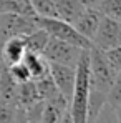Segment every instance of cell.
<instances>
[{
	"instance_id": "cell-1",
	"label": "cell",
	"mask_w": 121,
	"mask_h": 123,
	"mask_svg": "<svg viewBox=\"0 0 121 123\" xmlns=\"http://www.w3.org/2000/svg\"><path fill=\"white\" fill-rule=\"evenodd\" d=\"M90 50V48H88ZM83 50L75 67V85L70 100V117L71 122L83 123L86 122V106L90 97V53Z\"/></svg>"
},
{
	"instance_id": "cell-2",
	"label": "cell",
	"mask_w": 121,
	"mask_h": 123,
	"mask_svg": "<svg viewBox=\"0 0 121 123\" xmlns=\"http://www.w3.org/2000/svg\"><path fill=\"white\" fill-rule=\"evenodd\" d=\"M37 25L41 27L43 30H46V33L53 38H58V40L68 42L71 45H76L80 48H91L93 43L85 38L80 32L73 27L71 22H66L60 18V17H35Z\"/></svg>"
},
{
	"instance_id": "cell-3",
	"label": "cell",
	"mask_w": 121,
	"mask_h": 123,
	"mask_svg": "<svg viewBox=\"0 0 121 123\" xmlns=\"http://www.w3.org/2000/svg\"><path fill=\"white\" fill-rule=\"evenodd\" d=\"M88 53H90V85L91 88L108 95L111 83L116 77V72L111 68L103 50L91 47Z\"/></svg>"
},
{
	"instance_id": "cell-4",
	"label": "cell",
	"mask_w": 121,
	"mask_h": 123,
	"mask_svg": "<svg viewBox=\"0 0 121 123\" xmlns=\"http://www.w3.org/2000/svg\"><path fill=\"white\" fill-rule=\"evenodd\" d=\"M86 48H80L76 45H71L68 42L58 40L50 37L41 55L48 62H55V63H63V65H70V67H76L78 58H80L81 52Z\"/></svg>"
},
{
	"instance_id": "cell-5",
	"label": "cell",
	"mask_w": 121,
	"mask_h": 123,
	"mask_svg": "<svg viewBox=\"0 0 121 123\" xmlns=\"http://www.w3.org/2000/svg\"><path fill=\"white\" fill-rule=\"evenodd\" d=\"M35 17L22 13H2L0 15V42L10 37H23L37 28Z\"/></svg>"
},
{
	"instance_id": "cell-6",
	"label": "cell",
	"mask_w": 121,
	"mask_h": 123,
	"mask_svg": "<svg viewBox=\"0 0 121 123\" xmlns=\"http://www.w3.org/2000/svg\"><path fill=\"white\" fill-rule=\"evenodd\" d=\"M91 43L93 47L100 48L103 52L121 45V22L103 15Z\"/></svg>"
},
{
	"instance_id": "cell-7",
	"label": "cell",
	"mask_w": 121,
	"mask_h": 123,
	"mask_svg": "<svg viewBox=\"0 0 121 123\" xmlns=\"http://www.w3.org/2000/svg\"><path fill=\"white\" fill-rule=\"evenodd\" d=\"M48 67H50V77L57 85L58 92L66 100H71V92L75 85V67L55 62H48Z\"/></svg>"
},
{
	"instance_id": "cell-8",
	"label": "cell",
	"mask_w": 121,
	"mask_h": 123,
	"mask_svg": "<svg viewBox=\"0 0 121 123\" xmlns=\"http://www.w3.org/2000/svg\"><path fill=\"white\" fill-rule=\"evenodd\" d=\"M101 15L96 8H91V7H85L78 13V17L73 20V27L80 32L85 38L91 42L98 27H100V22H101Z\"/></svg>"
},
{
	"instance_id": "cell-9",
	"label": "cell",
	"mask_w": 121,
	"mask_h": 123,
	"mask_svg": "<svg viewBox=\"0 0 121 123\" xmlns=\"http://www.w3.org/2000/svg\"><path fill=\"white\" fill-rule=\"evenodd\" d=\"M27 52L23 37H10L0 42V62L3 65H12L22 60L23 53Z\"/></svg>"
},
{
	"instance_id": "cell-10",
	"label": "cell",
	"mask_w": 121,
	"mask_h": 123,
	"mask_svg": "<svg viewBox=\"0 0 121 123\" xmlns=\"http://www.w3.org/2000/svg\"><path fill=\"white\" fill-rule=\"evenodd\" d=\"M22 62L27 65L30 75H32V80L35 78H40V77H45L50 73V67H48V60L41 55V53H35V52H25L23 57H22Z\"/></svg>"
},
{
	"instance_id": "cell-11",
	"label": "cell",
	"mask_w": 121,
	"mask_h": 123,
	"mask_svg": "<svg viewBox=\"0 0 121 123\" xmlns=\"http://www.w3.org/2000/svg\"><path fill=\"white\" fill-rule=\"evenodd\" d=\"M50 38V35L46 33V30H43L41 27H37L33 32L23 35V42H25V48L28 52H35V53H41L46 42Z\"/></svg>"
},
{
	"instance_id": "cell-12",
	"label": "cell",
	"mask_w": 121,
	"mask_h": 123,
	"mask_svg": "<svg viewBox=\"0 0 121 123\" xmlns=\"http://www.w3.org/2000/svg\"><path fill=\"white\" fill-rule=\"evenodd\" d=\"M33 83H35V88H37V93H38L40 100H46V98L53 97L55 93H58V88L53 83L50 73L45 75V77H40V78H35Z\"/></svg>"
},
{
	"instance_id": "cell-13",
	"label": "cell",
	"mask_w": 121,
	"mask_h": 123,
	"mask_svg": "<svg viewBox=\"0 0 121 123\" xmlns=\"http://www.w3.org/2000/svg\"><path fill=\"white\" fill-rule=\"evenodd\" d=\"M37 17H58V10L53 0H28Z\"/></svg>"
},
{
	"instance_id": "cell-14",
	"label": "cell",
	"mask_w": 121,
	"mask_h": 123,
	"mask_svg": "<svg viewBox=\"0 0 121 123\" xmlns=\"http://www.w3.org/2000/svg\"><path fill=\"white\" fill-rule=\"evenodd\" d=\"M96 10L104 17L121 22V0H101L96 5Z\"/></svg>"
},
{
	"instance_id": "cell-15",
	"label": "cell",
	"mask_w": 121,
	"mask_h": 123,
	"mask_svg": "<svg viewBox=\"0 0 121 123\" xmlns=\"http://www.w3.org/2000/svg\"><path fill=\"white\" fill-rule=\"evenodd\" d=\"M7 72H8L10 78H12L15 83H23V82L32 80V75H30V72H28L27 65H25L22 60L17 62V63L8 65V67H7Z\"/></svg>"
},
{
	"instance_id": "cell-16",
	"label": "cell",
	"mask_w": 121,
	"mask_h": 123,
	"mask_svg": "<svg viewBox=\"0 0 121 123\" xmlns=\"http://www.w3.org/2000/svg\"><path fill=\"white\" fill-rule=\"evenodd\" d=\"M108 102L113 106H120L121 105V72L116 73L115 80L111 83V88L108 92Z\"/></svg>"
},
{
	"instance_id": "cell-17",
	"label": "cell",
	"mask_w": 121,
	"mask_h": 123,
	"mask_svg": "<svg viewBox=\"0 0 121 123\" xmlns=\"http://www.w3.org/2000/svg\"><path fill=\"white\" fill-rule=\"evenodd\" d=\"M104 55H106V58L109 62L111 68H113L116 73L121 72V45L113 47V48H109V50H104Z\"/></svg>"
},
{
	"instance_id": "cell-18",
	"label": "cell",
	"mask_w": 121,
	"mask_h": 123,
	"mask_svg": "<svg viewBox=\"0 0 121 123\" xmlns=\"http://www.w3.org/2000/svg\"><path fill=\"white\" fill-rule=\"evenodd\" d=\"M101 0H80V3L83 7H91V8H96V5L100 3Z\"/></svg>"
},
{
	"instance_id": "cell-19",
	"label": "cell",
	"mask_w": 121,
	"mask_h": 123,
	"mask_svg": "<svg viewBox=\"0 0 121 123\" xmlns=\"http://www.w3.org/2000/svg\"><path fill=\"white\" fill-rule=\"evenodd\" d=\"M115 110H116V118H118V122H121V105L120 106H115Z\"/></svg>"
}]
</instances>
